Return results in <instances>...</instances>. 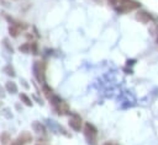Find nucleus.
Returning <instances> with one entry per match:
<instances>
[{
	"mask_svg": "<svg viewBox=\"0 0 158 145\" xmlns=\"http://www.w3.org/2000/svg\"><path fill=\"white\" fill-rule=\"evenodd\" d=\"M32 70H33V75H35L36 80L38 82L43 84L44 82V64H43V61H35Z\"/></svg>",
	"mask_w": 158,
	"mask_h": 145,
	"instance_id": "1",
	"label": "nucleus"
},
{
	"mask_svg": "<svg viewBox=\"0 0 158 145\" xmlns=\"http://www.w3.org/2000/svg\"><path fill=\"white\" fill-rule=\"evenodd\" d=\"M137 7H139V4L136 2V1H132V0H121L120 6L116 7V10L118 12H127V11L135 10Z\"/></svg>",
	"mask_w": 158,
	"mask_h": 145,
	"instance_id": "2",
	"label": "nucleus"
},
{
	"mask_svg": "<svg viewBox=\"0 0 158 145\" xmlns=\"http://www.w3.org/2000/svg\"><path fill=\"white\" fill-rule=\"evenodd\" d=\"M84 134H85V138L89 140V143H91L93 145H95V138H96L98 130H96V128L93 124H90V123H86L85 124Z\"/></svg>",
	"mask_w": 158,
	"mask_h": 145,
	"instance_id": "3",
	"label": "nucleus"
},
{
	"mask_svg": "<svg viewBox=\"0 0 158 145\" xmlns=\"http://www.w3.org/2000/svg\"><path fill=\"white\" fill-rule=\"evenodd\" d=\"M16 141H17L20 145H25V144L32 141V135H31L28 131H22V133L19 135V138L16 139Z\"/></svg>",
	"mask_w": 158,
	"mask_h": 145,
	"instance_id": "4",
	"label": "nucleus"
},
{
	"mask_svg": "<svg viewBox=\"0 0 158 145\" xmlns=\"http://www.w3.org/2000/svg\"><path fill=\"white\" fill-rule=\"evenodd\" d=\"M69 125L75 131H79L80 130V127H81V119H80V117L77 116V114H73V118H70V120H69Z\"/></svg>",
	"mask_w": 158,
	"mask_h": 145,
	"instance_id": "5",
	"label": "nucleus"
},
{
	"mask_svg": "<svg viewBox=\"0 0 158 145\" xmlns=\"http://www.w3.org/2000/svg\"><path fill=\"white\" fill-rule=\"evenodd\" d=\"M31 127H32L33 131H36V133H42V134H43V133L46 131V128H44V125H43L41 122H38V120H35V122H32Z\"/></svg>",
	"mask_w": 158,
	"mask_h": 145,
	"instance_id": "6",
	"label": "nucleus"
},
{
	"mask_svg": "<svg viewBox=\"0 0 158 145\" xmlns=\"http://www.w3.org/2000/svg\"><path fill=\"white\" fill-rule=\"evenodd\" d=\"M5 90H6L9 93L15 95V93L17 92V85H16L15 82H12V81H7V82L5 84Z\"/></svg>",
	"mask_w": 158,
	"mask_h": 145,
	"instance_id": "7",
	"label": "nucleus"
},
{
	"mask_svg": "<svg viewBox=\"0 0 158 145\" xmlns=\"http://www.w3.org/2000/svg\"><path fill=\"white\" fill-rule=\"evenodd\" d=\"M20 100H21V102H22L23 104H26V106H28V107L32 106V101H31V98H30L26 93H20Z\"/></svg>",
	"mask_w": 158,
	"mask_h": 145,
	"instance_id": "8",
	"label": "nucleus"
},
{
	"mask_svg": "<svg viewBox=\"0 0 158 145\" xmlns=\"http://www.w3.org/2000/svg\"><path fill=\"white\" fill-rule=\"evenodd\" d=\"M9 33L11 37H17L19 33H20V28L17 26H14V25H10L9 26Z\"/></svg>",
	"mask_w": 158,
	"mask_h": 145,
	"instance_id": "9",
	"label": "nucleus"
},
{
	"mask_svg": "<svg viewBox=\"0 0 158 145\" xmlns=\"http://www.w3.org/2000/svg\"><path fill=\"white\" fill-rule=\"evenodd\" d=\"M9 141H10V134H9L7 131L1 133V135H0V143H1L2 145H7Z\"/></svg>",
	"mask_w": 158,
	"mask_h": 145,
	"instance_id": "10",
	"label": "nucleus"
},
{
	"mask_svg": "<svg viewBox=\"0 0 158 145\" xmlns=\"http://www.w3.org/2000/svg\"><path fill=\"white\" fill-rule=\"evenodd\" d=\"M19 50L21 52V53H30L31 52V43H28V42H26V43H23V44H21L20 47H19Z\"/></svg>",
	"mask_w": 158,
	"mask_h": 145,
	"instance_id": "11",
	"label": "nucleus"
},
{
	"mask_svg": "<svg viewBox=\"0 0 158 145\" xmlns=\"http://www.w3.org/2000/svg\"><path fill=\"white\" fill-rule=\"evenodd\" d=\"M149 18H151L149 15H148L147 12H144V11L138 12V15H137V20H139V21H142V22H148Z\"/></svg>",
	"mask_w": 158,
	"mask_h": 145,
	"instance_id": "12",
	"label": "nucleus"
},
{
	"mask_svg": "<svg viewBox=\"0 0 158 145\" xmlns=\"http://www.w3.org/2000/svg\"><path fill=\"white\" fill-rule=\"evenodd\" d=\"M1 44H2V47H4V48H5V49L9 52V53H11V54L14 53V48H12V45L9 43V39H7V38H4Z\"/></svg>",
	"mask_w": 158,
	"mask_h": 145,
	"instance_id": "13",
	"label": "nucleus"
},
{
	"mask_svg": "<svg viewBox=\"0 0 158 145\" xmlns=\"http://www.w3.org/2000/svg\"><path fill=\"white\" fill-rule=\"evenodd\" d=\"M4 72L6 74V75H9V76H11V77H14L16 74H15V70H14V68L11 66V65H6L5 68H4Z\"/></svg>",
	"mask_w": 158,
	"mask_h": 145,
	"instance_id": "14",
	"label": "nucleus"
},
{
	"mask_svg": "<svg viewBox=\"0 0 158 145\" xmlns=\"http://www.w3.org/2000/svg\"><path fill=\"white\" fill-rule=\"evenodd\" d=\"M43 92H44V95H46L48 98H51V97L53 96V95H52V88H51V87H48L46 84L43 85Z\"/></svg>",
	"mask_w": 158,
	"mask_h": 145,
	"instance_id": "15",
	"label": "nucleus"
},
{
	"mask_svg": "<svg viewBox=\"0 0 158 145\" xmlns=\"http://www.w3.org/2000/svg\"><path fill=\"white\" fill-rule=\"evenodd\" d=\"M31 53L32 54H37V44L35 42L31 43Z\"/></svg>",
	"mask_w": 158,
	"mask_h": 145,
	"instance_id": "16",
	"label": "nucleus"
},
{
	"mask_svg": "<svg viewBox=\"0 0 158 145\" xmlns=\"http://www.w3.org/2000/svg\"><path fill=\"white\" fill-rule=\"evenodd\" d=\"M7 112H10V109H9V108H5V109H4V112H2V114H4L5 117H7V118H11V117H12V114H9Z\"/></svg>",
	"mask_w": 158,
	"mask_h": 145,
	"instance_id": "17",
	"label": "nucleus"
},
{
	"mask_svg": "<svg viewBox=\"0 0 158 145\" xmlns=\"http://www.w3.org/2000/svg\"><path fill=\"white\" fill-rule=\"evenodd\" d=\"M5 95H6V93H5V90H4V87L0 85V97H1V98H4V97H5Z\"/></svg>",
	"mask_w": 158,
	"mask_h": 145,
	"instance_id": "18",
	"label": "nucleus"
},
{
	"mask_svg": "<svg viewBox=\"0 0 158 145\" xmlns=\"http://www.w3.org/2000/svg\"><path fill=\"white\" fill-rule=\"evenodd\" d=\"M21 82H22V85H23V86H25V87H26V88H28V85H27V84H26V81H25V80H23V79H22V80H21Z\"/></svg>",
	"mask_w": 158,
	"mask_h": 145,
	"instance_id": "19",
	"label": "nucleus"
},
{
	"mask_svg": "<svg viewBox=\"0 0 158 145\" xmlns=\"http://www.w3.org/2000/svg\"><path fill=\"white\" fill-rule=\"evenodd\" d=\"M102 145H112V144H111V143H110V141H106V143H104V144H102Z\"/></svg>",
	"mask_w": 158,
	"mask_h": 145,
	"instance_id": "20",
	"label": "nucleus"
}]
</instances>
